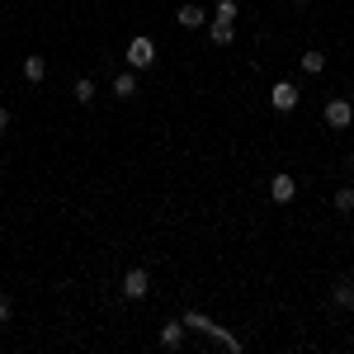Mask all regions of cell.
Wrapping results in <instances>:
<instances>
[{"mask_svg": "<svg viewBox=\"0 0 354 354\" xmlns=\"http://www.w3.org/2000/svg\"><path fill=\"white\" fill-rule=\"evenodd\" d=\"M113 95H118V100H133V95H137V71H133V66L113 76Z\"/></svg>", "mask_w": 354, "mask_h": 354, "instance_id": "cell-9", "label": "cell"}, {"mask_svg": "<svg viewBox=\"0 0 354 354\" xmlns=\"http://www.w3.org/2000/svg\"><path fill=\"white\" fill-rule=\"evenodd\" d=\"M208 38H213L218 48H227V43L236 38V24H227V19H213V24H208Z\"/></svg>", "mask_w": 354, "mask_h": 354, "instance_id": "cell-11", "label": "cell"}, {"mask_svg": "<svg viewBox=\"0 0 354 354\" xmlns=\"http://www.w3.org/2000/svg\"><path fill=\"white\" fill-rule=\"evenodd\" d=\"M302 71H307V76L326 71V53H302Z\"/></svg>", "mask_w": 354, "mask_h": 354, "instance_id": "cell-15", "label": "cell"}, {"mask_svg": "<svg viewBox=\"0 0 354 354\" xmlns=\"http://www.w3.org/2000/svg\"><path fill=\"white\" fill-rule=\"evenodd\" d=\"M322 118H326V128H335V133H340V128H354V104L350 100H330Z\"/></svg>", "mask_w": 354, "mask_h": 354, "instance_id": "cell-2", "label": "cell"}, {"mask_svg": "<svg viewBox=\"0 0 354 354\" xmlns=\"http://www.w3.org/2000/svg\"><path fill=\"white\" fill-rule=\"evenodd\" d=\"M185 326H189V330H198V335H208V340H218V322H213V317H203V312H194V307H189V312H185Z\"/></svg>", "mask_w": 354, "mask_h": 354, "instance_id": "cell-6", "label": "cell"}, {"mask_svg": "<svg viewBox=\"0 0 354 354\" xmlns=\"http://www.w3.org/2000/svg\"><path fill=\"white\" fill-rule=\"evenodd\" d=\"M270 198L274 203H293V198H298V180H293L288 170H279V175L270 180Z\"/></svg>", "mask_w": 354, "mask_h": 354, "instance_id": "cell-4", "label": "cell"}, {"mask_svg": "<svg viewBox=\"0 0 354 354\" xmlns=\"http://www.w3.org/2000/svg\"><path fill=\"white\" fill-rule=\"evenodd\" d=\"M147 288H151V274H147V270H128V274H123V298H128V302L147 298Z\"/></svg>", "mask_w": 354, "mask_h": 354, "instance_id": "cell-5", "label": "cell"}, {"mask_svg": "<svg viewBox=\"0 0 354 354\" xmlns=\"http://www.w3.org/2000/svg\"><path fill=\"white\" fill-rule=\"evenodd\" d=\"M71 100H76V104H90V100H95V81H90V76H81V81L71 85Z\"/></svg>", "mask_w": 354, "mask_h": 354, "instance_id": "cell-12", "label": "cell"}, {"mask_svg": "<svg viewBox=\"0 0 354 354\" xmlns=\"http://www.w3.org/2000/svg\"><path fill=\"white\" fill-rule=\"evenodd\" d=\"M128 66H133V71H147V66H156V43L137 33L133 43H128Z\"/></svg>", "mask_w": 354, "mask_h": 354, "instance_id": "cell-1", "label": "cell"}, {"mask_svg": "<svg viewBox=\"0 0 354 354\" xmlns=\"http://www.w3.org/2000/svg\"><path fill=\"white\" fill-rule=\"evenodd\" d=\"M43 76H48V57H43V53H28V57H24V81L38 85Z\"/></svg>", "mask_w": 354, "mask_h": 354, "instance_id": "cell-8", "label": "cell"}, {"mask_svg": "<svg viewBox=\"0 0 354 354\" xmlns=\"http://www.w3.org/2000/svg\"><path fill=\"white\" fill-rule=\"evenodd\" d=\"M185 335H189L185 317H180V322H165V326H161V345H165V350H180V345H185Z\"/></svg>", "mask_w": 354, "mask_h": 354, "instance_id": "cell-7", "label": "cell"}, {"mask_svg": "<svg viewBox=\"0 0 354 354\" xmlns=\"http://www.w3.org/2000/svg\"><path fill=\"white\" fill-rule=\"evenodd\" d=\"M10 123H15V118H10V109H5V104H0V133H5Z\"/></svg>", "mask_w": 354, "mask_h": 354, "instance_id": "cell-18", "label": "cell"}, {"mask_svg": "<svg viewBox=\"0 0 354 354\" xmlns=\"http://www.w3.org/2000/svg\"><path fill=\"white\" fill-rule=\"evenodd\" d=\"M293 5H307V0H293Z\"/></svg>", "mask_w": 354, "mask_h": 354, "instance_id": "cell-20", "label": "cell"}, {"mask_svg": "<svg viewBox=\"0 0 354 354\" xmlns=\"http://www.w3.org/2000/svg\"><path fill=\"white\" fill-rule=\"evenodd\" d=\"M236 15H241L236 0H218V10H213V19H227V24H236Z\"/></svg>", "mask_w": 354, "mask_h": 354, "instance_id": "cell-14", "label": "cell"}, {"mask_svg": "<svg viewBox=\"0 0 354 354\" xmlns=\"http://www.w3.org/2000/svg\"><path fill=\"white\" fill-rule=\"evenodd\" d=\"M345 165H350V170H354V151H350V156H345Z\"/></svg>", "mask_w": 354, "mask_h": 354, "instance_id": "cell-19", "label": "cell"}, {"mask_svg": "<svg viewBox=\"0 0 354 354\" xmlns=\"http://www.w3.org/2000/svg\"><path fill=\"white\" fill-rule=\"evenodd\" d=\"M175 19H180L185 28H203L208 15H203V5H180V10H175Z\"/></svg>", "mask_w": 354, "mask_h": 354, "instance_id": "cell-10", "label": "cell"}, {"mask_svg": "<svg viewBox=\"0 0 354 354\" xmlns=\"http://www.w3.org/2000/svg\"><path fill=\"white\" fill-rule=\"evenodd\" d=\"M10 312H15V307H10V298H5V293H0V326H5V322H10Z\"/></svg>", "mask_w": 354, "mask_h": 354, "instance_id": "cell-17", "label": "cell"}, {"mask_svg": "<svg viewBox=\"0 0 354 354\" xmlns=\"http://www.w3.org/2000/svg\"><path fill=\"white\" fill-rule=\"evenodd\" d=\"M350 279H354V270H350Z\"/></svg>", "mask_w": 354, "mask_h": 354, "instance_id": "cell-21", "label": "cell"}, {"mask_svg": "<svg viewBox=\"0 0 354 354\" xmlns=\"http://www.w3.org/2000/svg\"><path fill=\"white\" fill-rule=\"evenodd\" d=\"M335 307H354V279H345V283H335Z\"/></svg>", "mask_w": 354, "mask_h": 354, "instance_id": "cell-13", "label": "cell"}, {"mask_svg": "<svg viewBox=\"0 0 354 354\" xmlns=\"http://www.w3.org/2000/svg\"><path fill=\"white\" fill-rule=\"evenodd\" d=\"M330 208H335V213H354V189H335Z\"/></svg>", "mask_w": 354, "mask_h": 354, "instance_id": "cell-16", "label": "cell"}, {"mask_svg": "<svg viewBox=\"0 0 354 354\" xmlns=\"http://www.w3.org/2000/svg\"><path fill=\"white\" fill-rule=\"evenodd\" d=\"M270 104H274V113H293V109H298V85H293V81H279L270 90Z\"/></svg>", "mask_w": 354, "mask_h": 354, "instance_id": "cell-3", "label": "cell"}]
</instances>
